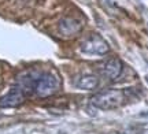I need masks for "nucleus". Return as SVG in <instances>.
Here are the masks:
<instances>
[{"label":"nucleus","instance_id":"nucleus-1","mask_svg":"<svg viewBox=\"0 0 148 134\" xmlns=\"http://www.w3.org/2000/svg\"><path fill=\"white\" fill-rule=\"evenodd\" d=\"M126 100V93L122 89H108L99 92L90 99L92 105L99 110H114L121 107Z\"/></svg>","mask_w":148,"mask_h":134},{"label":"nucleus","instance_id":"nucleus-2","mask_svg":"<svg viewBox=\"0 0 148 134\" xmlns=\"http://www.w3.org/2000/svg\"><path fill=\"white\" fill-rule=\"evenodd\" d=\"M79 51L81 54L85 55L86 58H93V56H103L110 51V47L104 38L99 34H90L86 38L82 40L79 44Z\"/></svg>","mask_w":148,"mask_h":134},{"label":"nucleus","instance_id":"nucleus-3","mask_svg":"<svg viewBox=\"0 0 148 134\" xmlns=\"http://www.w3.org/2000/svg\"><path fill=\"white\" fill-rule=\"evenodd\" d=\"M59 89H60V80L58 75L52 74V73H44V74H40L37 80L36 86H34V93L38 97L44 99V97L55 95Z\"/></svg>","mask_w":148,"mask_h":134},{"label":"nucleus","instance_id":"nucleus-4","mask_svg":"<svg viewBox=\"0 0 148 134\" xmlns=\"http://www.w3.org/2000/svg\"><path fill=\"white\" fill-rule=\"evenodd\" d=\"M97 71L103 78L108 81H115L122 73V62L118 58H110L97 66Z\"/></svg>","mask_w":148,"mask_h":134},{"label":"nucleus","instance_id":"nucleus-5","mask_svg":"<svg viewBox=\"0 0 148 134\" xmlns=\"http://www.w3.org/2000/svg\"><path fill=\"white\" fill-rule=\"evenodd\" d=\"M84 27V23L81 19L78 18H73V16H66V18H62L60 22H59V33L60 36H63L66 38L74 37L77 36L78 33H81Z\"/></svg>","mask_w":148,"mask_h":134},{"label":"nucleus","instance_id":"nucleus-6","mask_svg":"<svg viewBox=\"0 0 148 134\" xmlns=\"http://www.w3.org/2000/svg\"><path fill=\"white\" fill-rule=\"evenodd\" d=\"M26 97L27 96L25 95V92L22 90L19 86L14 85L10 90H8V93H5L4 96L0 99V107L1 108L18 107V105H21L22 103L25 101Z\"/></svg>","mask_w":148,"mask_h":134},{"label":"nucleus","instance_id":"nucleus-7","mask_svg":"<svg viewBox=\"0 0 148 134\" xmlns=\"http://www.w3.org/2000/svg\"><path fill=\"white\" fill-rule=\"evenodd\" d=\"M74 85L82 90H93L99 85V78L95 74H81L75 78Z\"/></svg>","mask_w":148,"mask_h":134}]
</instances>
